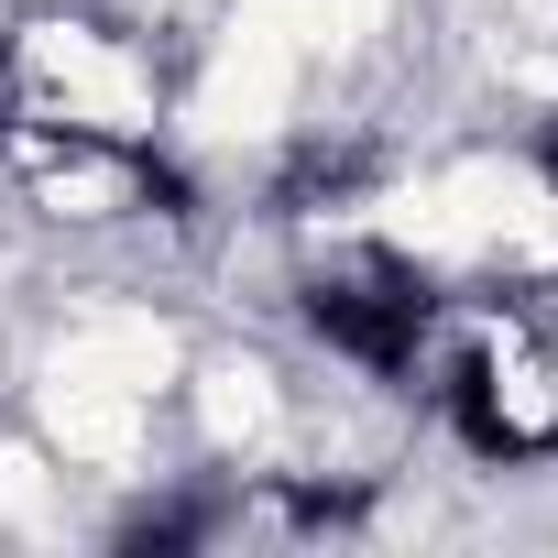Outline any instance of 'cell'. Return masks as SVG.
Wrapping results in <instances>:
<instances>
[{"label": "cell", "mask_w": 558, "mask_h": 558, "mask_svg": "<svg viewBox=\"0 0 558 558\" xmlns=\"http://www.w3.org/2000/svg\"><path fill=\"white\" fill-rule=\"evenodd\" d=\"M0 77H12V23H0Z\"/></svg>", "instance_id": "5"}, {"label": "cell", "mask_w": 558, "mask_h": 558, "mask_svg": "<svg viewBox=\"0 0 558 558\" xmlns=\"http://www.w3.org/2000/svg\"><path fill=\"white\" fill-rule=\"evenodd\" d=\"M12 175H23L56 219H132V208H154V197H186L132 121H77V110H66V121H12Z\"/></svg>", "instance_id": "3"}, {"label": "cell", "mask_w": 558, "mask_h": 558, "mask_svg": "<svg viewBox=\"0 0 558 558\" xmlns=\"http://www.w3.org/2000/svg\"><path fill=\"white\" fill-rule=\"evenodd\" d=\"M536 186H547V197H558V121H547V132H536Z\"/></svg>", "instance_id": "4"}, {"label": "cell", "mask_w": 558, "mask_h": 558, "mask_svg": "<svg viewBox=\"0 0 558 558\" xmlns=\"http://www.w3.org/2000/svg\"><path fill=\"white\" fill-rule=\"evenodd\" d=\"M296 329L329 362H351L362 384L416 395V373H427V351L449 329V286H438L405 241H329L296 274Z\"/></svg>", "instance_id": "2"}, {"label": "cell", "mask_w": 558, "mask_h": 558, "mask_svg": "<svg viewBox=\"0 0 558 558\" xmlns=\"http://www.w3.org/2000/svg\"><path fill=\"white\" fill-rule=\"evenodd\" d=\"M427 416L449 427V449H471L482 471H536L558 460V351L525 318H460L438 329L427 373H416Z\"/></svg>", "instance_id": "1"}]
</instances>
